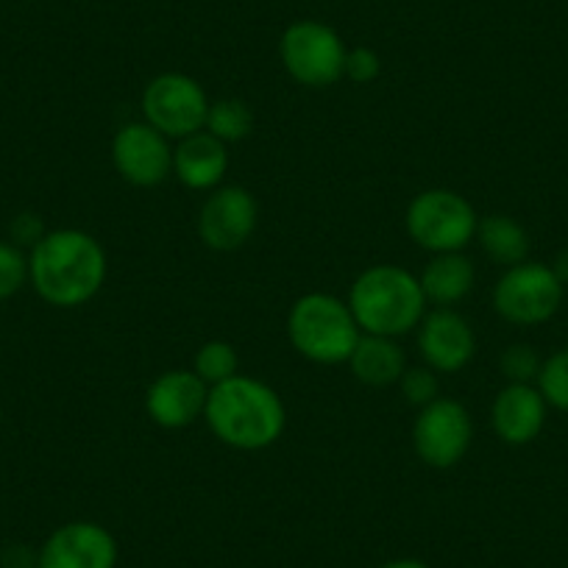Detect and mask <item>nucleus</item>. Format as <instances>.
I'll list each match as a JSON object with an SVG mask.
<instances>
[{
  "label": "nucleus",
  "instance_id": "f257e3e1",
  "mask_svg": "<svg viewBox=\"0 0 568 568\" xmlns=\"http://www.w3.org/2000/svg\"><path fill=\"white\" fill-rule=\"evenodd\" d=\"M106 276V251L81 229H53L29 254L31 287L51 307H84L103 291Z\"/></svg>",
  "mask_w": 568,
  "mask_h": 568
},
{
  "label": "nucleus",
  "instance_id": "f03ea898",
  "mask_svg": "<svg viewBox=\"0 0 568 568\" xmlns=\"http://www.w3.org/2000/svg\"><path fill=\"white\" fill-rule=\"evenodd\" d=\"M204 420L210 433L229 449L262 452L284 435L287 409L267 382L237 374L210 387Z\"/></svg>",
  "mask_w": 568,
  "mask_h": 568
},
{
  "label": "nucleus",
  "instance_id": "7ed1b4c3",
  "mask_svg": "<svg viewBox=\"0 0 568 568\" xmlns=\"http://www.w3.org/2000/svg\"><path fill=\"white\" fill-rule=\"evenodd\" d=\"M346 304L363 335L396 337V341L418 329L429 307L418 276L390 262L365 267L354 278Z\"/></svg>",
  "mask_w": 568,
  "mask_h": 568
},
{
  "label": "nucleus",
  "instance_id": "20e7f679",
  "mask_svg": "<svg viewBox=\"0 0 568 568\" xmlns=\"http://www.w3.org/2000/svg\"><path fill=\"white\" fill-rule=\"evenodd\" d=\"M359 335L348 304L329 293H304L287 313L291 346L315 365L348 363Z\"/></svg>",
  "mask_w": 568,
  "mask_h": 568
},
{
  "label": "nucleus",
  "instance_id": "39448f33",
  "mask_svg": "<svg viewBox=\"0 0 568 568\" xmlns=\"http://www.w3.org/2000/svg\"><path fill=\"white\" fill-rule=\"evenodd\" d=\"M479 215L466 195L446 187L424 190L415 195L404 212V229L418 248L429 254L466 251L477 237Z\"/></svg>",
  "mask_w": 568,
  "mask_h": 568
},
{
  "label": "nucleus",
  "instance_id": "423d86ee",
  "mask_svg": "<svg viewBox=\"0 0 568 568\" xmlns=\"http://www.w3.org/2000/svg\"><path fill=\"white\" fill-rule=\"evenodd\" d=\"M346 53L341 34L318 20H298L287 26L278 40V59L293 81L313 90L337 84L346 70Z\"/></svg>",
  "mask_w": 568,
  "mask_h": 568
},
{
  "label": "nucleus",
  "instance_id": "0eeeda50",
  "mask_svg": "<svg viewBox=\"0 0 568 568\" xmlns=\"http://www.w3.org/2000/svg\"><path fill=\"white\" fill-rule=\"evenodd\" d=\"M562 282L551 265L518 262L505 267L494 287V310L499 318L516 326H535L549 321L562 304Z\"/></svg>",
  "mask_w": 568,
  "mask_h": 568
},
{
  "label": "nucleus",
  "instance_id": "6e6552de",
  "mask_svg": "<svg viewBox=\"0 0 568 568\" xmlns=\"http://www.w3.org/2000/svg\"><path fill=\"white\" fill-rule=\"evenodd\" d=\"M210 103V95L193 75L160 73L142 90L140 112L145 123L162 131L168 140L179 142L195 131H204Z\"/></svg>",
  "mask_w": 568,
  "mask_h": 568
},
{
  "label": "nucleus",
  "instance_id": "1a4fd4ad",
  "mask_svg": "<svg viewBox=\"0 0 568 568\" xmlns=\"http://www.w3.org/2000/svg\"><path fill=\"white\" fill-rule=\"evenodd\" d=\"M474 444L471 413L457 398H435L418 409L413 424V449L420 463L446 471L463 463Z\"/></svg>",
  "mask_w": 568,
  "mask_h": 568
},
{
  "label": "nucleus",
  "instance_id": "9d476101",
  "mask_svg": "<svg viewBox=\"0 0 568 568\" xmlns=\"http://www.w3.org/2000/svg\"><path fill=\"white\" fill-rule=\"evenodd\" d=\"M112 165L131 187H160L173 176V140L145 120L120 125L112 136Z\"/></svg>",
  "mask_w": 568,
  "mask_h": 568
},
{
  "label": "nucleus",
  "instance_id": "9b49d317",
  "mask_svg": "<svg viewBox=\"0 0 568 568\" xmlns=\"http://www.w3.org/2000/svg\"><path fill=\"white\" fill-rule=\"evenodd\" d=\"M256 223H260V204L254 193L229 184V187L212 190L201 204L199 237L210 251L232 254L254 237Z\"/></svg>",
  "mask_w": 568,
  "mask_h": 568
},
{
  "label": "nucleus",
  "instance_id": "f8f14e48",
  "mask_svg": "<svg viewBox=\"0 0 568 568\" xmlns=\"http://www.w3.org/2000/svg\"><path fill=\"white\" fill-rule=\"evenodd\" d=\"M118 540L98 521H68L40 546V568H114Z\"/></svg>",
  "mask_w": 568,
  "mask_h": 568
},
{
  "label": "nucleus",
  "instance_id": "ddd939ff",
  "mask_svg": "<svg viewBox=\"0 0 568 568\" xmlns=\"http://www.w3.org/2000/svg\"><path fill=\"white\" fill-rule=\"evenodd\" d=\"M418 352L438 374H457L477 354V335L468 318L452 307H435L418 324Z\"/></svg>",
  "mask_w": 568,
  "mask_h": 568
},
{
  "label": "nucleus",
  "instance_id": "4468645a",
  "mask_svg": "<svg viewBox=\"0 0 568 568\" xmlns=\"http://www.w3.org/2000/svg\"><path fill=\"white\" fill-rule=\"evenodd\" d=\"M210 385L193 368H173L156 376L145 390V413L162 429H187L204 418Z\"/></svg>",
  "mask_w": 568,
  "mask_h": 568
},
{
  "label": "nucleus",
  "instance_id": "2eb2a0df",
  "mask_svg": "<svg viewBox=\"0 0 568 568\" xmlns=\"http://www.w3.org/2000/svg\"><path fill=\"white\" fill-rule=\"evenodd\" d=\"M546 398L535 385H510L507 382L494 398L490 424L501 444L527 446L540 435L546 424Z\"/></svg>",
  "mask_w": 568,
  "mask_h": 568
},
{
  "label": "nucleus",
  "instance_id": "dca6fc26",
  "mask_svg": "<svg viewBox=\"0 0 568 568\" xmlns=\"http://www.w3.org/2000/svg\"><path fill=\"white\" fill-rule=\"evenodd\" d=\"M229 173V149L210 131H195L173 145V176L193 193H212Z\"/></svg>",
  "mask_w": 568,
  "mask_h": 568
},
{
  "label": "nucleus",
  "instance_id": "f3484780",
  "mask_svg": "<svg viewBox=\"0 0 568 568\" xmlns=\"http://www.w3.org/2000/svg\"><path fill=\"white\" fill-rule=\"evenodd\" d=\"M420 291H424L426 304L435 307H455L463 298L471 296L477 284V271L474 262L463 251L455 254H433L426 267L418 276Z\"/></svg>",
  "mask_w": 568,
  "mask_h": 568
},
{
  "label": "nucleus",
  "instance_id": "a211bd4d",
  "mask_svg": "<svg viewBox=\"0 0 568 568\" xmlns=\"http://www.w3.org/2000/svg\"><path fill=\"white\" fill-rule=\"evenodd\" d=\"M354 379L368 387H390L398 385L402 374L407 371V357L398 346L396 337L379 335H359L352 357H348Z\"/></svg>",
  "mask_w": 568,
  "mask_h": 568
},
{
  "label": "nucleus",
  "instance_id": "6ab92c4d",
  "mask_svg": "<svg viewBox=\"0 0 568 568\" xmlns=\"http://www.w3.org/2000/svg\"><path fill=\"white\" fill-rule=\"evenodd\" d=\"M494 265L513 267L518 262H527L529 256V234L518 221L507 215H488L479 221L477 237H474Z\"/></svg>",
  "mask_w": 568,
  "mask_h": 568
},
{
  "label": "nucleus",
  "instance_id": "aec40b11",
  "mask_svg": "<svg viewBox=\"0 0 568 568\" xmlns=\"http://www.w3.org/2000/svg\"><path fill=\"white\" fill-rule=\"evenodd\" d=\"M204 131L217 136L223 145L243 142L245 136H251V131H254V112H251L248 103L240 101V98H217V101L210 103Z\"/></svg>",
  "mask_w": 568,
  "mask_h": 568
},
{
  "label": "nucleus",
  "instance_id": "412c9836",
  "mask_svg": "<svg viewBox=\"0 0 568 568\" xmlns=\"http://www.w3.org/2000/svg\"><path fill=\"white\" fill-rule=\"evenodd\" d=\"M193 371L204 385L215 387L240 374V354L229 341H206L195 352Z\"/></svg>",
  "mask_w": 568,
  "mask_h": 568
},
{
  "label": "nucleus",
  "instance_id": "4be33fe9",
  "mask_svg": "<svg viewBox=\"0 0 568 568\" xmlns=\"http://www.w3.org/2000/svg\"><path fill=\"white\" fill-rule=\"evenodd\" d=\"M538 390L549 407L568 413V348H560L549 359H544L538 374Z\"/></svg>",
  "mask_w": 568,
  "mask_h": 568
},
{
  "label": "nucleus",
  "instance_id": "5701e85b",
  "mask_svg": "<svg viewBox=\"0 0 568 568\" xmlns=\"http://www.w3.org/2000/svg\"><path fill=\"white\" fill-rule=\"evenodd\" d=\"M402 387L404 402L413 404L415 409L433 404L435 398H440V379L438 371H433L429 365H407V371L398 379Z\"/></svg>",
  "mask_w": 568,
  "mask_h": 568
},
{
  "label": "nucleus",
  "instance_id": "b1692460",
  "mask_svg": "<svg viewBox=\"0 0 568 568\" xmlns=\"http://www.w3.org/2000/svg\"><path fill=\"white\" fill-rule=\"evenodd\" d=\"M540 365L544 363L535 354V348L524 346V343L505 348L499 357V371L510 385H532V379H538L540 374Z\"/></svg>",
  "mask_w": 568,
  "mask_h": 568
},
{
  "label": "nucleus",
  "instance_id": "393cba45",
  "mask_svg": "<svg viewBox=\"0 0 568 568\" xmlns=\"http://www.w3.org/2000/svg\"><path fill=\"white\" fill-rule=\"evenodd\" d=\"M29 282V256L14 243H0V302L12 298Z\"/></svg>",
  "mask_w": 568,
  "mask_h": 568
},
{
  "label": "nucleus",
  "instance_id": "a878e982",
  "mask_svg": "<svg viewBox=\"0 0 568 568\" xmlns=\"http://www.w3.org/2000/svg\"><path fill=\"white\" fill-rule=\"evenodd\" d=\"M382 73V59L379 53L371 51V48L359 45V48H352V51L346 53V70H343V79L354 81V84H371V81L379 79Z\"/></svg>",
  "mask_w": 568,
  "mask_h": 568
},
{
  "label": "nucleus",
  "instance_id": "bb28decb",
  "mask_svg": "<svg viewBox=\"0 0 568 568\" xmlns=\"http://www.w3.org/2000/svg\"><path fill=\"white\" fill-rule=\"evenodd\" d=\"M45 234L48 232L45 226H42V221L37 215H31V212H23V215H18L12 221V240L18 248L20 245H31V248H34Z\"/></svg>",
  "mask_w": 568,
  "mask_h": 568
},
{
  "label": "nucleus",
  "instance_id": "cd10ccee",
  "mask_svg": "<svg viewBox=\"0 0 568 568\" xmlns=\"http://www.w3.org/2000/svg\"><path fill=\"white\" fill-rule=\"evenodd\" d=\"M0 568H40V549H31L26 544L9 546L0 555Z\"/></svg>",
  "mask_w": 568,
  "mask_h": 568
},
{
  "label": "nucleus",
  "instance_id": "c85d7f7f",
  "mask_svg": "<svg viewBox=\"0 0 568 568\" xmlns=\"http://www.w3.org/2000/svg\"><path fill=\"white\" fill-rule=\"evenodd\" d=\"M551 271L557 273V278H560L562 287H566V284H568V248H562L560 254H557V260H555V265H551Z\"/></svg>",
  "mask_w": 568,
  "mask_h": 568
},
{
  "label": "nucleus",
  "instance_id": "c756f323",
  "mask_svg": "<svg viewBox=\"0 0 568 568\" xmlns=\"http://www.w3.org/2000/svg\"><path fill=\"white\" fill-rule=\"evenodd\" d=\"M382 568H429V566H426V562H420V560H415V557H402V560L385 562Z\"/></svg>",
  "mask_w": 568,
  "mask_h": 568
},
{
  "label": "nucleus",
  "instance_id": "7c9ffc66",
  "mask_svg": "<svg viewBox=\"0 0 568 568\" xmlns=\"http://www.w3.org/2000/svg\"><path fill=\"white\" fill-rule=\"evenodd\" d=\"M0 420H3V407H0Z\"/></svg>",
  "mask_w": 568,
  "mask_h": 568
}]
</instances>
